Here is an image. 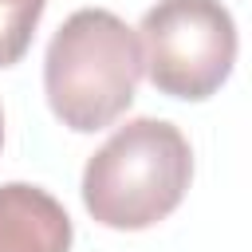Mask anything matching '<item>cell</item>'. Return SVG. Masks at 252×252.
<instances>
[{"label":"cell","mask_w":252,"mask_h":252,"mask_svg":"<svg viewBox=\"0 0 252 252\" xmlns=\"http://www.w3.org/2000/svg\"><path fill=\"white\" fill-rule=\"evenodd\" d=\"M142 75L146 55L138 32L106 8L71 12L43 55L47 106L75 134H94L122 118Z\"/></svg>","instance_id":"6da1fadb"},{"label":"cell","mask_w":252,"mask_h":252,"mask_svg":"<svg viewBox=\"0 0 252 252\" xmlns=\"http://www.w3.org/2000/svg\"><path fill=\"white\" fill-rule=\"evenodd\" d=\"M193 177V150L165 118H130L118 126L83 169L87 213L118 232H138L165 220Z\"/></svg>","instance_id":"7a4b0ae2"},{"label":"cell","mask_w":252,"mask_h":252,"mask_svg":"<svg viewBox=\"0 0 252 252\" xmlns=\"http://www.w3.org/2000/svg\"><path fill=\"white\" fill-rule=\"evenodd\" d=\"M150 83L185 102L220 91L236 63V20L220 0H158L138 24Z\"/></svg>","instance_id":"3957f363"},{"label":"cell","mask_w":252,"mask_h":252,"mask_svg":"<svg viewBox=\"0 0 252 252\" xmlns=\"http://www.w3.org/2000/svg\"><path fill=\"white\" fill-rule=\"evenodd\" d=\"M71 217L39 185H0V252H71Z\"/></svg>","instance_id":"277c9868"},{"label":"cell","mask_w":252,"mask_h":252,"mask_svg":"<svg viewBox=\"0 0 252 252\" xmlns=\"http://www.w3.org/2000/svg\"><path fill=\"white\" fill-rule=\"evenodd\" d=\"M47 0H0V67H12L32 47Z\"/></svg>","instance_id":"5b68a950"},{"label":"cell","mask_w":252,"mask_h":252,"mask_svg":"<svg viewBox=\"0 0 252 252\" xmlns=\"http://www.w3.org/2000/svg\"><path fill=\"white\" fill-rule=\"evenodd\" d=\"M0 146H4V110H0Z\"/></svg>","instance_id":"8992f818"}]
</instances>
